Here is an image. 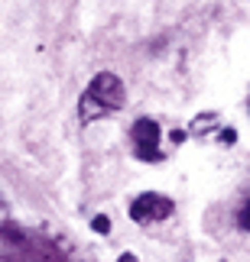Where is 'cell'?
Segmentation results:
<instances>
[{
	"label": "cell",
	"mask_w": 250,
	"mask_h": 262,
	"mask_svg": "<svg viewBox=\"0 0 250 262\" xmlns=\"http://www.w3.org/2000/svg\"><path fill=\"white\" fill-rule=\"evenodd\" d=\"M237 227H241L244 233H250V201H247L241 210H237Z\"/></svg>",
	"instance_id": "cell-6"
},
{
	"label": "cell",
	"mask_w": 250,
	"mask_h": 262,
	"mask_svg": "<svg viewBox=\"0 0 250 262\" xmlns=\"http://www.w3.org/2000/svg\"><path fill=\"white\" fill-rule=\"evenodd\" d=\"M130 139H133V149L137 146H156L159 143V123L149 117H140L133 129H130Z\"/></svg>",
	"instance_id": "cell-3"
},
{
	"label": "cell",
	"mask_w": 250,
	"mask_h": 262,
	"mask_svg": "<svg viewBox=\"0 0 250 262\" xmlns=\"http://www.w3.org/2000/svg\"><path fill=\"white\" fill-rule=\"evenodd\" d=\"M88 94H91L98 104H104L107 110H121L124 100H127L124 81H121L114 72H98V75L91 78V84H88Z\"/></svg>",
	"instance_id": "cell-1"
},
{
	"label": "cell",
	"mask_w": 250,
	"mask_h": 262,
	"mask_svg": "<svg viewBox=\"0 0 250 262\" xmlns=\"http://www.w3.org/2000/svg\"><path fill=\"white\" fill-rule=\"evenodd\" d=\"M172 214V201L163 198V194H153V191H146V194L133 198V204H130V217L137 220V224H153V220H166Z\"/></svg>",
	"instance_id": "cell-2"
},
{
	"label": "cell",
	"mask_w": 250,
	"mask_h": 262,
	"mask_svg": "<svg viewBox=\"0 0 250 262\" xmlns=\"http://www.w3.org/2000/svg\"><path fill=\"white\" fill-rule=\"evenodd\" d=\"M117 262H137V256H130V253H124V256L117 259Z\"/></svg>",
	"instance_id": "cell-9"
},
{
	"label": "cell",
	"mask_w": 250,
	"mask_h": 262,
	"mask_svg": "<svg viewBox=\"0 0 250 262\" xmlns=\"http://www.w3.org/2000/svg\"><path fill=\"white\" fill-rule=\"evenodd\" d=\"M104 114H111V110H107L104 104H98V100H94V97L85 91V94H82V104H78V117H82L85 123H91V120L104 117Z\"/></svg>",
	"instance_id": "cell-4"
},
{
	"label": "cell",
	"mask_w": 250,
	"mask_h": 262,
	"mask_svg": "<svg viewBox=\"0 0 250 262\" xmlns=\"http://www.w3.org/2000/svg\"><path fill=\"white\" fill-rule=\"evenodd\" d=\"M221 143H237V129H221Z\"/></svg>",
	"instance_id": "cell-8"
},
{
	"label": "cell",
	"mask_w": 250,
	"mask_h": 262,
	"mask_svg": "<svg viewBox=\"0 0 250 262\" xmlns=\"http://www.w3.org/2000/svg\"><path fill=\"white\" fill-rule=\"evenodd\" d=\"M91 230H94V233H107V230H111V220H107L104 214L94 217V220H91Z\"/></svg>",
	"instance_id": "cell-7"
},
{
	"label": "cell",
	"mask_w": 250,
	"mask_h": 262,
	"mask_svg": "<svg viewBox=\"0 0 250 262\" xmlns=\"http://www.w3.org/2000/svg\"><path fill=\"white\" fill-rule=\"evenodd\" d=\"M140 162H163V152H159V146H137L133 149Z\"/></svg>",
	"instance_id": "cell-5"
}]
</instances>
